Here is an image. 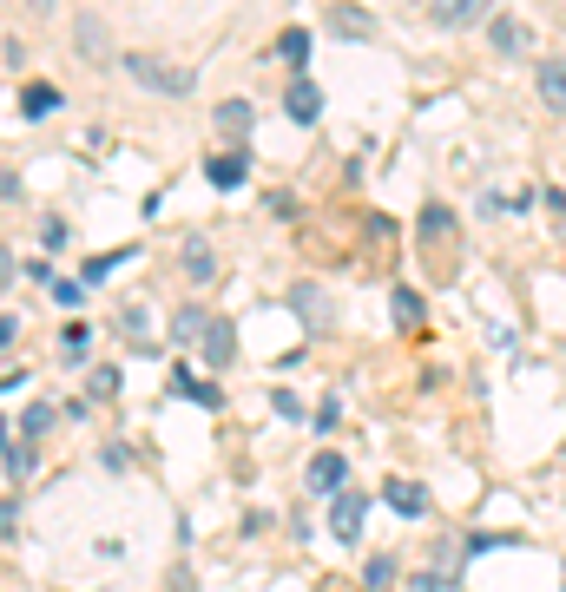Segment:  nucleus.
Instances as JSON below:
<instances>
[{
    "mask_svg": "<svg viewBox=\"0 0 566 592\" xmlns=\"http://www.w3.org/2000/svg\"><path fill=\"white\" fill-rule=\"evenodd\" d=\"M126 79H139L145 93H165V99H185L191 86H198V73L191 66H172V60H158V53H126Z\"/></svg>",
    "mask_w": 566,
    "mask_h": 592,
    "instance_id": "f257e3e1",
    "label": "nucleus"
},
{
    "mask_svg": "<svg viewBox=\"0 0 566 592\" xmlns=\"http://www.w3.org/2000/svg\"><path fill=\"white\" fill-rule=\"evenodd\" d=\"M323 27H330L336 40H376V14L356 7V0H330V7H323Z\"/></svg>",
    "mask_w": 566,
    "mask_h": 592,
    "instance_id": "f03ea898",
    "label": "nucleus"
},
{
    "mask_svg": "<svg viewBox=\"0 0 566 592\" xmlns=\"http://www.w3.org/2000/svg\"><path fill=\"white\" fill-rule=\"evenodd\" d=\"M474 20H494V0H435V27L441 33L474 27Z\"/></svg>",
    "mask_w": 566,
    "mask_h": 592,
    "instance_id": "7ed1b4c3",
    "label": "nucleus"
},
{
    "mask_svg": "<svg viewBox=\"0 0 566 592\" xmlns=\"http://www.w3.org/2000/svg\"><path fill=\"white\" fill-rule=\"evenodd\" d=\"M73 47L86 60H112V40H106V20L99 14H73Z\"/></svg>",
    "mask_w": 566,
    "mask_h": 592,
    "instance_id": "20e7f679",
    "label": "nucleus"
},
{
    "mask_svg": "<svg viewBox=\"0 0 566 592\" xmlns=\"http://www.w3.org/2000/svg\"><path fill=\"white\" fill-rule=\"evenodd\" d=\"M303 481H310L316 494H343L349 461H343V454H310V474H303Z\"/></svg>",
    "mask_w": 566,
    "mask_h": 592,
    "instance_id": "39448f33",
    "label": "nucleus"
},
{
    "mask_svg": "<svg viewBox=\"0 0 566 592\" xmlns=\"http://www.w3.org/2000/svg\"><path fill=\"white\" fill-rule=\"evenodd\" d=\"M330 533H336L343 546L362 540V500H356V494H336V500H330Z\"/></svg>",
    "mask_w": 566,
    "mask_h": 592,
    "instance_id": "423d86ee",
    "label": "nucleus"
},
{
    "mask_svg": "<svg viewBox=\"0 0 566 592\" xmlns=\"http://www.w3.org/2000/svg\"><path fill=\"white\" fill-rule=\"evenodd\" d=\"M527 20H514V14H494L488 20V40H494V53H507V60H514V53H527Z\"/></svg>",
    "mask_w": 566,
    "mask_h": 592,
    "instance_id": "0eeeda50",
    "label": "nucleus"
},
{
    "mask_svg": "<svg viewBox=\"0 0 566 592\" xmlns=\"http://www.w3.org/2000/svg\"><path fill=\"white\" fill-rule=\"evenodd\" d=\"M382 494H389V507H395L402 520H422V514H428V487H422V481H389Z\"/></svg>",
    "mask_w": 566,
    "mask_h": 592,
    "instance_id": "6e6552de",
    "label": "nucleus"
},
{
    "mask_svg": "<svg viewBox=\"0 0 566 592\" xmlns=\"http://www.w3.org/2000/svg\"><path fill=\"white\" fill-rule=\"evenodd\" d=\"M290 310H297L310 329L330 323V303H323V290H316V283H297V290H290Z\"/></svg>",
    "mask_w": 566,
    "mask_h": 592,
    "instance_id": "1a4fd4ad",
    "label": "nucleus"
},
{
    "mask_svg": "<svg viewBox=\"0 0 566 592\" xmlns=\"http://www.w3.org/2000/svg\"><path fill=\"white\" fill-rule=\"evenodd\" d=\"M205 172H211V185H218V191H237V185H244V172H251V158H244V152H218Z\"/></svg>",
    "mask_w": 566,
    "mask_h": 592,
    "instance_id": "9d476101",
    "label": "nucleus"
},
{
    "mask_svg": "<svg viewBox=\"0 0 566 592\" xmlns=\"http://www.w3.org/2000/svg\"><path fill=\"white\" fill-rule=\"evenodd\" d=\"M283 106H290V119H297V125H310L316 112H323V93H316L310 79H290V93H283Z\"/></svg>",
    "mask_w": 566,
    "mask_h": 592,
    "instance_id": "9b49d317",
    "label": "nucleus"
},
{
    "mask_svg": "<svg viewBox=\"0 0 566 592\" xmlns=\"http://www.w3.org/2000/svg\"><path fill=\"white\" fill-rule=\"evenodd\" d=\"M534 86H540V99H547L553 112H566V66H560V60H547V66H540V79H534Z\"/></svg>",
    "mask_w": 566,
    "mask_h": 592,
    "instance_id": "f8f14e48",
    "label": "nucleus"
},
{
    "mask_svg": "<svg viewBox=\"0 0 566 592\" xmlns=\"http://www.w3.org/2000/svg\"><path fill=\"white\" fill-rule=\"evenodd\" d=\"M218 132L224 139H244V132H251V99H224L218 106Z\"/></svg>",
    "mask_w": 566,
    "mask_h": 592,
    "instance_id": "ddd939ff",
    "label": "nucleus"
},
{
    "mask_svg": "<svg viewBox=\"0 0 566 592\" xmlns=\"http://www.w3.org/2000/svg\"><path fill=\"white\" fill-rule=\"evenodd\" d=\"M231 349H237L231 323H218V316H211V323H205V362H231Z\"/></svg>",
    "mask_w": 566,
    "mask_h": 592,
    "instance_id": "4468645a",
    "label": "nucleus"
},
{
    "mask_svg": "<svg viewBox=\"0 0 566 592\" xmlns=\"http://www.w3.org/2000/svg\"><path fill=\"white\" fill-rule=\"evenodd\" d=\"M422 237L428 244H448V237H455V211H448V204H428L422 211Z\"/></svg>",
    "mask_w": 566,
    "mask_h": 592,
    "instance_id": "2eb2a0df",
    "label": "nucleus"
},
{
    "mask_svg": "<svg viewBox=\"0 0 566 592\" xmlns=\"http://www.w3.org/2000/svg\"><path fill=\"white\" fill-rule=\"evenodd\" d=\"M0 468H7V481H27V474H33V468H40V454H33V448H27V441H14V448L0 454Z\"/></svg>",
    "mask_w": 566,
    "mask_h": 592,
    "instance_id": "dca6fc26",
    "label": "nucleus"
},
{
    "mask_svg": "<svg viewBox=\"0 0 566 592\" xmlns=\"http://www.w3.org/2000/svg\"><path fill=\"white\" fill-rule=\"evenodd\" d=\"M53 106H60V93H53V86H27V93H20V112H27V119H47Z\"/></svg>",
    "mask_w": 566,
    "mask_h": 592,
    "instance_id": "f3484780",
    "label": "nucleus"
},
{
    "mask_svg": "<svg viewBox=\"0 0 566 592\" xmlns=\"http://www.w3.org/2000/svg\"><path fill=\"white\" fill-rule=\"evenodd\" d=\"M395 573H402V566H395L389 553H382V560H369V566H362V586H369V592H382V586H395Z\"/></svg>",
    "mask_w": 566,
    "mask_h": 592,
    "instance_id": "a211bd4d",
    "label": "nucleus"
},
{
    "mask_svg": "<svg viewBox=\"0 0 566 592\" xmlns=\"http://www.w3.org/2000/svg\"><path fill=\"white\" fill-rule=\"evenodd\" d=\"M283 60H290V66L310 60V33H303V27H283Z\"/></svg>",
    "mask_w": 566,
    "mask_h": 592,
    "instance_id": "6ab92c4d",
    "label": "nucleus"
},
{
    "mask_svg": "<svg viewBox=\"0 0 566 592\" xmlns=\"http://www.w3.org/2000/svg\"><path fill=\"white\" fill-rule=\"evenodd\" d=\"M99 468H106V474H126V468H132V448H126V441H112V448H99Z\"/></svg>",
    "mask_w": 566,
    "mask_h": 592,
    "instance_id": "aec40b11",
    "label": "nucleus"
},
{
    "mask_svg": "<svg viewBox=\"0 0 566 592\" xmlns=\"http://www.w3.org/2000/svg\"><path fill=\"white\" fill-rule=\"evenodd\" d=\"M185 270H191V277H211V270H218V257H211L205 244H185Z\"/></svg>",
    "mask_w": 566,
    "mask_h": 592,
    "instance_id": "412c9836",
    "label": "nucleus"
},
{
    "mask_svg": "<svg viewBox=\"0 0 566 592\" xmlns=\"http://www.w3.org/2000/svg\"><path fill=\"white\" fill-rule=\"evenodd\" d=\"M60 356H66V362H86V323H73V329L60 336Z\"/></svg>",
    "mask_w": 566,
    "mask_h": 592,
    "instance_id": "4be33fe9",
    "label": "nucleus"
},
{
    "mask_svg": "<svg viewBox=\"0 0 566 592\" xmlns=\"http://www.w3.org/2000/svg\"><path fill=\"white\" fill-rule=\"evenodd\" d=\"M172 336H178V343H191V336H205V316H198V310H178Z\"/></svg>",
    "mask_w": 566,
    "mask_h": 592,
    "instance_id": "5701e85b",
    "label": "nucleus"
},
{
    "mask_svg": "<svg viewBox=\"0 0 566 592\" xmlns=\"http://www.w3.org/2000/svg\"><path fill=\"white\" fill-rule=\"evenodd\" d=\"M106 395H119V369H93V402H106Z\"/></svg>",
    "mask_w": 566,
    "mask_h": 592,
    "instance_id": "b1692460",
    "label": "nucleus"
},
{
    "mask_svg": "<svg viewBox=\"0 0 566 592\" xmlns=\"http://www.w3.org/2000/svg\"><path fill=\"white\" fill-rule=\"evenodd\" d=\"M395 316H402V323H415V316H422V303H415V290H395Z\"/></svg>",
    "mask_w": 566,
    "mask_h": 592,
    "instance_id": "393cba45",
    "label": "nucleus"
},
{
    "mask_svg": "<svg viewBox=\"0 0 566 592\" xmlns=\"http://www.w3.org/2000/svg\"><path fill=\"white\" fill-rule=\"evenodd\" d=\"M270 402H277V415H283V421H303V402H297L290 389H283V395H270Z\"/></svg>",
    "mask_w": 566,
    "mask_h": 592,
    "instance_id": "a878e982",
    "label": "nucleus"
},
{
    "mask_svg": "<svg viewBox=\"0 0 566 592\" xmlns=\"http://www.w3.org/2000/svg\"><path fill=\"white\" fill-rule=\"evenodd\" d=\"M53 303H66V310H73V303H86V290H79V283H53Z\"/></svg>",
    "mask_w": 566,
    "mask_h": 592,
    "instance_id": "bb28decb",
    "label": "nucleus"
},
{
    "mask_svg": "<svg viewBox=\"0 0 566 592\" xmlns=\"http://www.w3.org/2000/svg\"><path fill=\"white\" fill-rule=\"evenodd\" d=\"M53 428V408H27V435H47Z\"/></svg>",
    "mask_w": 566,
    "mask_h": 592,
    "instance_id": "cd10ccee",
    "label": "nucleus"
},
{
    "mask_svg": "<svg viewBox=\"0 0 566 592\" xmlns=\"http://www.w3.org/2000/svg\"><path fill=\"white\" fill-rule=\"evenodd\" d=\"M336 421H343V402H336V395H330V402L316 408V428H336Z\"/></svg>",
    "mask_w": 566,
    "mask_h": 592,
    "instance_id": "c85d7f7f",
    "label": "nucleus"
},
{
    "mask_svg": "<svg viewBox=\"0 0 566 592\" xmlns=\"http://www.w3.org/2000/svg\"><path fill=\"white\" fill-rule=\"evenodd\" d=\"M14 336H20V323H14V316H0V343H14Z\"/></svg>",
    "mask_w": 566,
    "mask_h": 592,
    "instance_id": "c756f323",
    "label": "nucleus"
},
{
    "mask_svg": "<svg viewBox=\"0 0 566 592\" xmlns=\"http://www.w3.org/2000/svg\"><path fill=\"white\" fill-rule=\"evenodd\" d=\"M7 277H14V257H7V250H0V283H7Z\"/></svg>",
    "mask_w": 566,
    "mask_h": 592,
    "instance_id": "7c9ffc66",
    "label": "nucleus"
},
{
    "mask_svg": "<svg viewBox=\"0 0 566 592\" xmlns=\"http://www.w3.org/2000/svg\"><path fill=\"white\" fill-rule=\"evenodd\" d=\"M27 7H33V14H53V0H27Z\"/></svg>",
    "mask_w": 566,
    "mask_h": 592,
    "instance_id": "2f4dec72",
    "label": "nucleus"
},
{
    "mask_svg": "<svg viewBox=\"0 0 566 592\" xmlns=\"http://www.w3.org/2000/svg\"><path fill=\"white\" fill-rule=\"evenodd\" d=\"M0 441H7V421H0Z\"/></svg>",
    "mask_w": 566,
    "mask_h": 592,
    "instance_id": "473e14b6",
    "label": "nucleus"
}]
</instances>
